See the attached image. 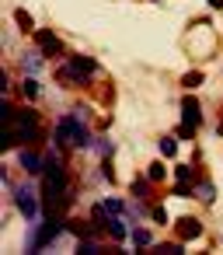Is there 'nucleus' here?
<instances>
[{
    "label": "nucleus",
    "mask_w": 223,
    "mask_h": 255,
    "mask_svg": "<svg viewBox=\"0 0 223 255\" xmlns=\"http://www.w3.org/2000/svg\"><path fill=\"white\" fill-rule=\"evenodd\" d=\"M91 70H94V60H91V56H74V60H70L60 74H63L67 81H84Z\"/></svg>",
    "instance_id": "nucleus-1"
},
{
    "label": "nucleus",
    "mask_w": 223,
    "mask_h": 255,
    "mask_svg": "<svg viewBox=\"0 0 223 255\" xmlns=\"http://www.w3.org/2000/svg\"><path fill=\"white\" fill-rule=\"evenodd\" d=\"M14 203H18L21 217H28V220H35V217H39V199L32 196V189H28V185H18V189H14Z\"/></svg>",
    "instance_id": "nucleus-2"
},
{
    "label": "nucleus",
    "mask_w": 223,
    "mask_h": 255,
    "mask_svg": "<svg viewBox=\"0 0 223 255\" xmlns=\"http://www.w3.org/2000/svg\"><path fill=\"white\" fill-rule=\"evenodd\" d=\"M35 39H39V46H42V53H46V56H60V49H63V46H60V39H56L49 28H35Z\"/></svg>",
    "instance_id": "nucleus-3"
},
{
    "label": "nucleus",
    "mask_w": 223,
    "mask_h": 255,
    "mask_svg": "<svg viewBox=\"0 0 223 255\" xmlns=\"http://www.w3.org/2000/svg\"><path fill=\"white\" fill-rule=\"evenodd\" d=\"M202 234V224L195 220V217H181L178 220V238L181 241H192V238H199Z\"/></svg>",
    "instance_id": "nucleus-4"
},
{
    "label": "nucleus",
    "mask_w": 223,
    "mask_h": 255,
    "mask_svg": "<svg viewBox=\"0 0 223 255\" xmlns=\"http://www.w3.org/2000/svg\"><path fill=\"white\" fill-rule=\"evenodd\" d=\"M49 182H56V185H67V175H63V161L60 157H46V171H42Z\"/></svg>",
    "instance_id": "nucleus-5"
},
{
    "label": "nucleus",
    "mask_w": 223,
    "mask_h": 255,
    "mask_svg": "<svg viewBox=\"0 0 223 255\" xmlns=\"http://www.w3.org/2000/svg\"><path fill=\"white\" fill-rule=\"evenodd\" d=\"M181 112H185V119H181V123H185V126H195V123H199V119H202V109H199V102H195V98H192V95H188V98H185V102H181Z\"/></svg>",
    "instance_id": "nucleus-6"
},
{
    "label": "nucleus",
    "mask_w": 223,
    "mask_h": 255,
    "mask_svg": "<svg viewBox=\"0 0 223 255\" xmlns=\"http://www.w3.org/2000/svg\"><path fill=\"white\" fill-rule=\"evenodd\" d=\"M21 168L32 171V175H42V171H46V157H39V154H32V150H21Z\"/></svg>",
    "instance_id": "nucleus-7"
},
{
    "label": "nucleus",
    "mask_w": 223,
    "mask_h": 255,
    "mask_svg": "<svg viewBox=\"0 0 223 255\" xmlns=\"http://www.w3.org/2000/svg\"><path fill=\"white\" fill-rule=\"evenodd\" d=\"M14 21H18V28H21V32H35V21H32V14H28V11H21V7H18V11H14Z\"/></svg>",
    "instance_id": "nucleus-8"
},
{
    "label": "nucleus",
    "mask_w": 223,
    "mask_h": 255,
    "mask_svg": "<svg viewBox=\"0 0 223 255\" xmlns=\"http://www.w3.org/2000/svg\"><path fill=\"white\" fill-rule=\"evenodd\" d=\"M108 234H112L115 241H122V238H126V224L119 220V213H112V220H108Z\"/></svg>",
    "instance_id": "nucleus-9"
},
{
    "label": "nucleus",
    "mask_w": 223,
    "mask_h": 255,
    "mask_svg": "<svg viewBox=\"0 0 223 255\" xmlns=\"http://www.w3.org/2000/svg\"><path fill=\"white\" fill-rule=\"evenodd\" d=\"M21 91H25V98H39V81L35 77H25L21 81Z\"/></svg>",
    "instance_id": "nucleus-10"
},
{
    "label": "nucleus",
    "mask_w": 223,
    "mask_h": 255,
    "mask_svg": "<svg viewBox=\"0 0 223 255\" xmlns=\"http://www.w3.org/2000/svg\"><path fill=\"white\" fill-rule=\"evenodd\" d=\"M77 252H80V255H98L101 248H98V241H87V238H84V241L77 245Z\"/></svg>",
    "instance_id": "nucleus-11"
},
{
    "label": "nucleus",
    "mask_w": 223,
    "mask_h": 255,
    "mask_svg": "<svg viewBox=\"0 0 223 255\" xmlns=\"http://www.w3.org/2000/svg\"><path fill=\"white\" fill-rule=\"evenodd\" d=\"M147 175H150V182H160V178H164V175H167V171H164V164H160V161H153V164H150V171H147Z\"/></svg>",
    "instance_id": "nucleus-12"
},
{
    "label": "nucleus",
    "mask_w": 223,
    "mask_h": 255,
    "mask_svg": "<svg viewBox=\"0 0 223 255\" xmlns=\"http://www.w3.org/2000/svg\"><path fill=\"white\" fill-rule=\"evenodd\" d=\"M195 192H199V196H202L206 203H213V196H216V189H213V182H202V185H199Z\"/></svg>",
    "instance_id": "nucleus-13"
},
{
    "label": "nucleus",
    "mask_w": 223,
    "mask_h": 255,
    "mask_svg": "<svg viewBox=\"0 0 223 255\" xmlns=\"http://www.w3.org/2000/svg\"><path fill=\"white\" fill-rule=\"evenodd\" d=\"M133 241H136V248H147V245H150V231H143V227L133 231Z\"/></svg>",
    "instance_id": "nucleus-14"
},
{
    "label": "nucleus",
    "mask_w": 223,
    "mask_h": 255,
    "mask_svg": "<svg viewBox=\"0 0 223 255\" xmlns=\"http://www.w3.org/2000/svg\"><path fill=\"white\" fill-rule=\"evenodd\" d=\"M21 67H25L28 74H35V70L42 67V60H39V56H25V60H21Z\"/></svg>",
    "instance_id": "nucleus-15"
},
{
    "label": "nucleus",
    "mask_w": 223,
    "mask_h": 255,
    "mask_svg": "<svg viewBox=\"0 0 223 255\" xmlns=\"http://www.w3.org/2000/svg\"><path fill=\"white\" fill-rule=\"evenodd\" d=\"M181 84L192 91V88H199V84H202V74H185V77H181Z\"/></svg>",
    "instance_id": "nucleus-16"
},
{
    "label": "nucleus",
    "mask_w": 223,
    "mask_h": 255,
    "mask_svg": "<svg viewBox=\"0 0 223 255\" xmlns=\"http://www.w3.org/2000/svg\"><path fill=\"white\" fill-rule=\"evenodd\" d=\"M147 192H150V185H147L143 178H136V182H133V196H140V199H147Z\"/></svg>",
    "instance_id": "nucleus-17"
},
{
    "label": "nucleus",
    "mask_w": 223,
    "mask_h": 255,
    "mask_svg": "<svg viewBox=\"0 0 223 255\" xmlns=\"http://www.w3.org/2000/svg\"><path fill=\"white\" fill-rule=\"evenodd\" d=\"M178 136H181V140H192V136H195V126H185V123H181V126H178Z\"/></svg>",
    "instance_id": "nucleus-18"
},
{
    "label": "nucleus",
    "mask_w": 223,
    "mask_h": 255,
    "mask_svg": "<svg viewBox=\"0 0 223 255\" xmlns=\"http://www.w3.org/2000/svg\"><path fill=\"white\" fill-rule=\"evenodd\" d=\"M174 150H178V143H174L171 136H167V140H160V154H174Z\"/></svg>",
    "instance_id": "nucleus-19"
},
{
    "label": "nucleus",
    "mask_w": 223,
    "mask_h": 255,
    "mask_svg": "<svg viewBox=\"0 0 223 255\" xmlns=\"http://www.w3.org/2000/svg\"><path fill=\"white\" fill-rule=\"evenodd\" d=\"M192 178V168L188 164H178V182H188Z\"/></svg>",
    "instance_id": "nucleus-20"
},
{
    "label": "nucleus",
    "mask_w": 223,
    "mask_h": 255,
    "mask_svg": "<svg viewBox=\"0 0 223 255\" xmlns=\"http://www.w3.org/2000/svg\"><path fill=\"white\" fill-rule=\"evenodd\" d=\"M105 210H108V213H122V203H119V199H105Z\"/></svg>",
    "instance_id": "nucleus-21"
},
{
    "label": "nucleus",
    "mask_w": 223,
    "mask_h": 255,
    "mask_svg": "<svg viewBox=\"0 0 223 255\" xmlns=\"http://www.w3.org/2000/svg\"><path fill=\"white\" fill-rule=\"evenodd\" d=\"M153 220H157V224H167V213H164L160 206H153Z\"/></svg>",
    "instance_id": "nucleus-22"
},
{
    "label": "nucleus",
    "mask_w": 223,
    "mask_h": 255,
    "mask_svg": "<svg viewBox=\"0 0 223 255\" xmlns=\"http://www.w3.org/2000/svg\"><path fill=\"white\" fill-rule=\"evenodd\" d=\"M94 147H98V150H101V154H105V157H108V154H112V143H108V140H101V143H94Z\"/></svg>",
    "instance_id": "nucleus-23"
},
{
    "label": "nucleus",
    "mask_w": 223,
    "mask_h": 255,
    "mask_svg": "<svg viewBox=\"0 0 223 255\" xmlns=\"http://www.w3.org/2000/svg\"><path fill=\"white\" fill-rule=\"evenodd\" d=\"M178 196H192V189H188V182H178V189H174Z\"/></svg>",
    "instance_id": "nucleus-24"
},
{
    "label": "nucleus",
    "mask_w": 223,
    "mask_h": 255,
    "mask_svg": "<svg viewBox=\"0 0 223 255\" xmlns=\"http://www.w3.org/2000/svg\"><path fill=\"white\" fill-rule=\"evenodd\" d=\"M209 7H216V11H223V0H209Z\"/></svg>",
    "instance_id": "nucleus-25"
}]
</instances>
